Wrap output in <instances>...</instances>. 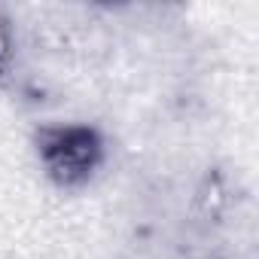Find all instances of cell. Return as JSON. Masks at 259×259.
Listing matches in <instances>:
<instances>
[{
    "label": "cell",
    "instance_id": "6da1fadb",
    "mask_svg": "<svg viewBox=\"0 0 259 259\" xmlns=\"http://www.w3.org/2000/svg\"><path fill=\"white\" fill-rule=\"evenodd\" d=\"M34 150L46 177L61 189L85 186L104 162V135L82 122H52L34 132Z\"/></svg>",
    "mask_w": 259,
    "mask_h": 259
},
{
    "label": "cell",
    "instance_id": "3957f363",
    "mask_svg": "<svg viewBox=\"0 0 259 259\" xmlns=\"http://www.w3.org/2000/svg\"><path fill=\"white\" fill-rule=\"evenodd\" d=\"M13 58H16V40H13V25L10 19L0 13V79H7L13 70Z\"/></svg>",
    "mask_w": 259,
    "mask_h": 259
},
{
    "label": "cell",
    "instance_id": "7a4b0ae2",
    "mask_svg": "<svg viewBox=\"0 0 259 259\" xmlns=\"http://www.w3.org/2000/svg\"><path fill=\"white\" fill-rule=\"evenodd\" d=\"M229 207V189L223 183L220 174H207L195 192V213L204 220V223H217Z\"/></svg>",
    "mask_w": 259,
    "mask_h": 259
}]
</instances>
